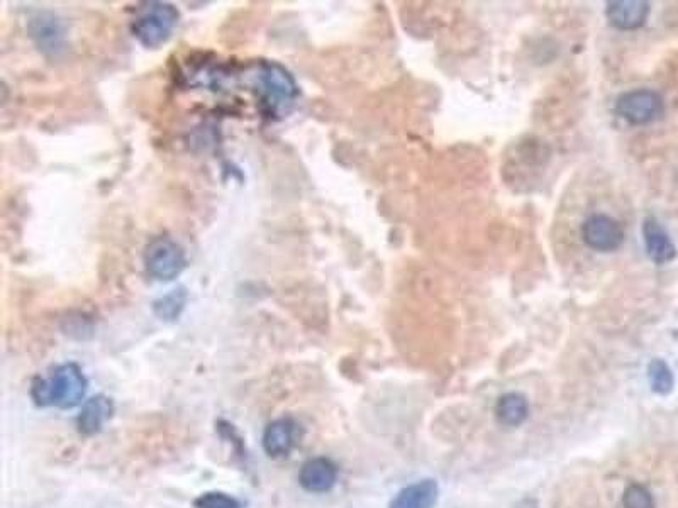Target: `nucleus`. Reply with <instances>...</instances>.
Wrapping results in <instances>:
<instances>
[{"label": "nucleus", "instance_id": "obj_1", "mask_svg": "<svg viewBox=\"0 0 678 508\" xmlns=\"http://www.w3.org/2000/svg\"><path fill=\"white\" fill-rule=\"evenodd\" d=\"M245 75L260 102V112L267 119L287 116L299 99V85L294 75L277 61H255L248 65Z\"/></svg>", "mask_w": 678, "mask_h": 508}, {"label": "nucleus", "instance_id": "obj_2", "mask_svg": "<svg viewBox=\"0 0 678 508\" xmlns=\"http://www.w3.org/2000/svg\"><path fill=\"white\" fill-rule=\"evenodd\" d=\"M89 381L77 363L56 366L50 378H34L31 397L39 407L73 409L82 404Z\"/></svg>", "mask_w": 678, "mask_h": 508}, {"label": "nucleus", "instance_id": "obj_3", "mask_svg": "<svg viewBox=\"0 0 678 508\" xmlns=\"http://www.w3.org/2000/svg\"><path fill=\"white\" fill-rule=\"evenodd\" d=\"M180 21L177 7L168 2H145L136 9L131 21V33L146 48H158L167 43Z\"/></svg>", "mask_w": 678, "mask_h": 508}, {"label": "nucleus", "instance_id": "obj_4", "mask_svg": "<svg viewBox=\"0 0 678 508\" xmlns=\"http://www.w3.org/2000/svg\"><path fill=\"white\" fill-rule=\"evenodd\" d=\"M145 266L151 278L158 282H172L184 273L187 266L184 248L168 236L151 239L145 249Z\"/></svg>", "mask_w": 678, "mask_h": 508}, {"label": "nucleus", "instance_id": "obj_5", "mask_svg": "<svg viewBox=\"0 0 678 508\" xmlns=\"http://www.w3.org/2000/svg\"><path fill=\"white\" fill-rule=\"evenodd\" d=\"M662 95L650 89H636L619 95L614 104L617 116L633 126H645L663 114Z\"/></svg>", "mask_w": 678, "mask_h": 508}, {"label": "nucleus", "instance_id": "obj_6", "mask_svg": "<svg viewBox=\"0 0 678 508\" xmlns=\"http://www.w3.org/2000/svg\"><path fill=\"white\" fill-rule=\"evenodd\" d=\"M29 36L41 53L60 55L67 48V28L53 12H38L28 24Z\"/></svg>", "mask_w": 678, "mask_h": 508}, {"label": "nucleus", "instance_id": "obj_7", "mask_svg": "<svg viewBox=\"0 0 678 508\" xmlns=\"http://www.w3.org/2000/svg\"><path fill=\"white\" fill-rule=\"evenodd\" d=\"M582 238L590 249L609 253L624 243V229L614 217L592 214L582 224Z\"/></svg>", "mask_w": 678, "mask_h": 508}, {"label": "nucleus", "instance_id": "obj_8", "mask_svg": "<svg viewBox=\"0 0 678 508\" xmlns=\"http://www.w3.org/2000/svg\"><path fill=\"white\" fill-rule=\"evenodd\" d=\"M299 441V426L294 419L273 420L263 432V449L270 458H287Z\"/></svg>", "mask_w": 678, "mask_h": 508}, {"label": "nucleus", "instance_id": "obj_9", "mask_svg": "<svg viewBox=\"0 0 678 508\" xmlns=\"http://www.w3.org/2000/svg\"><path fill=\"white\" fill-rule=\"evenodd\" d=\"M650 11V4L645 0H616L607 2L606 16L614 28L634 31L645 26Z\"/></svg>", "mask_w": 678, "mask_h": 508}, {"label": "nucleus", "instance_id": "obj_10", "mask_svg": "<svg viewBox=\"0 0 678 508\" xmlns=\"http://www.w3.org/2000/svg\"><path fill=\"white\" fill-rule=\"evenodd\" d=\"M338 481V468L328 458L307 459L299 473L302 488L311 493H326Z\"/></svg>", "mask_w": 678, "mask_h": 508}, {"label": "nucleus", "instance_id": "obj_11", "mask_svg": "<svg viewBox=\"0 0 678 508\" xmlns=\"http://www.w3.org/2000/svg\"><path fill=\"white\" fill-rule=\"evenodd\" d=\"M643 239L646 253L656 265H665L677 258V246L673 244L665 227L655 217H646L643 222Z\"/></svg>", "mask_w": 678, "mask_h": 508}, {"label": "nucleus", "instance_id": "obj_12", "mask_svg": "<svg viewBox=\"0 0 678 508\" xmlns=\"http://www.w3.org/2000/svg\"><path fill=\"white\" fill-rule=\"evenodd\" d=\"M114 414V404L106 395H95L85 400L77 417L78 432L82 436H95L104 429Z\"/></svg>", "mask_w": 678, "mask_h": 508}, {"label": "nucleus", "instance_id": "obj_13", "mask_svg": "<svg viewBox=\"0 0 678 508\" xmlns=\"http://www.w3.org/2000/svg\"><path fill=\"white\" fill-rule=\"evenodd\" d=\"M440 488L434 480H423L409 485L395 495L390 508H434Z\"/></svg>", "mask_w": 678, "mask_h": 508}, {"label": "nucleus", "instance_id": "obj_14", "mask_svg": "<svg viewBox=\"0 0 678 508\" xmlns=\"http://www.w3.org/2000/svg\"><path fill=\"white\" fill-rule=\"evenodd\" d=\"M529 402L523 393L511 392L502 395L495 405V417L502 426L517 427L528 419Z\"/></svg>", "mask_w": 678, "mask_h": 508}, {"label": "nucleus", "instance_id": "obj_15", "mask_svg": "<svg viewBox=\"0 0 678 508\" xmlns=\"http://www.w3.org/2000/svg\"><path fill=\"white\" fill-rule=\"evenodd\" d=\"M187 300H189L187 290L184 287L175 288L172 292H168L167 295L155 300L153 312L160 321L175 322L184 312Z\"/></svg>", "mask_w": 678, "mask_h": 508}, {"label": "nucleus", "instance_id": "obj_16", "mask_svg": "<svg viewBox=\"0 0 678 508\" xmlns=\"http://www.w3.org/2000/svg\"><path fill=\"white\" fill-rule=\"evenodd\" d=\"M648 380H650L651 390L658 395H668L675 385L672 370L663 359L651 361L648 366Z\"/></svg>", "mask_w": 678, "mask_h": 508}, {"label": "nucleus", "instance_id": "obj_17", "mask_svg": "<svg viewBox=\"0 0 678 508\" xmlns=\"http://www.w3.org/2000/svg\"><path fill=\"white\" fill-rule=\"evenodd\" d=\"M623 507L655 508V500H653V495L646 486L634 483V485H629L624 492Z\"/></svg>", "mask_w": 678, "mask_h": 508}, {"label": "nucleus", "instance_id": "obj_18", "mask_svg": "<svg viewBox=\"0 0 678 508\" xmlns=\"http://www.w3.org/2000/svg\"><path fill=\"white\" fill-rule=\"evenodd\" d=\"M195 508H243L238 498L223 492H206L194 500Z\"/></svg>", "mask_w": 678, "mask_h": 508}]
</instances>
